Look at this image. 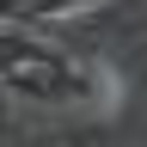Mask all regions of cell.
<instances>
[{
    "label": "cell",
    "mask_w": 147,
    "mask_h": 147,
    "mask_svg": "<svg viewBox=\"0 0 147 147\" xmlns=\"http://www.w3.org/2000/svg\"><path fill=\"white\" fill-rule=\"evenodd\" d=\"M6 92L37 104H86V98H110L117 80H110V67H86L67 49H49L31 31L6 25Z\"/></svg>",
    "instance_id": "obj_1"
},
{
    "label": "cell",
    "mask_w": 147,
    "mask_h": 147,
    "mask_svg": "<svg viewBox=\"0 0 147 147\" xmlns=\"http://www.w3.org/2000/svg\"><path fill=\"white\" fill-rule=\"evenodd\" d=\"M86 6H104V0H18V12L25 18H74Z\"/></svg>",
    "instance_id": "obj_2"
}]
</instances>
